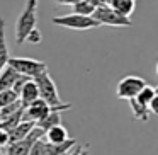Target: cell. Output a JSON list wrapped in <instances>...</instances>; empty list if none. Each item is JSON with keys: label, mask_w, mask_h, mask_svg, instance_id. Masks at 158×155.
Masks as SVG:
<instances>
[{"label": "cell", "mask_w": 158, "mask_h": 155, "mask_svg": "<svg viewBox=\"0 0 158 155\" xmlns=\"http://www.w3.org/2000/svg\"><path fill=\"white\" fill-rule=\"evenodd\" d=\"M38 85V92H39V99H43L49 107L51 111H68L72 109L73 104L72 102H63L60 99V94H58V87H56L55 80L51 79L49 72L46 73H41V75L34 77L32 79Z\"/></svg>", "instance_id": "obj_1"}, {"label": "cell", "mask_w": 158, "mask_h": 155, "mask_svg": "<svg viewBox=\"0 0 158 155\" xmlns=\"http://www.w3.org/2000/svg\"><path fill=\"white\" fill-rule=\"evenodd\" d=\"M38 0H27L24 11L15 21V41L17 45L26 43L27 34L34 28H38Z\"/></svg>", "instance_id": "obj_2"}, {"label": "cell", "mask_w": 158, "mask_h": 155, "mask_svg": "<svg viewBox=\"0 0 158 155\" xmlns=\"http://www.w3.org/2000/svg\"><path fill=\"white\" fill-rule=\"evenodd\" d=\"M7 65H10L19 75L29 77V79H34V77L48 72V63L39 62V60H34V58H21V56H15V58H9Z\"/></svg>", "instance_id": "obj_3"}, {"label": "cell", "mask_w": 158, "mask_h": 155, "mask_svg": "<svg viewBox=\"0 0 158 155\" xmlns=\"http://www.w3.org/2000/svg\"><path fill=\"white\" fill-rule=\"evenodd\" d=\"M92 17L99 22L100 26H112V28H131L133 22L129 17L117 14L114 9H110L107 4L97 5L95 11L92 12Z\"/></svg>", "instance_id": "obj_4"}, {"label": "cell", "mask_w": 158, "mask_h": 155, "mask_svg": "<svg viewBox=\"0 0 158 155\" xmlns=\"http://www.w3.org/2000/svg\"><path fill=\"white\" fill-rule=\"evenodd\" d=\"M51 22L66 29H73V31H87V29H95L100 26L92 15H80V14L56 15V17L51 19Z\"/></svg>", "instance_id": "obj_5"}, {"label": "cell", "mask_w": 158, "mask_h": 155, "mask_svg": "<svg viewBox=\"0 0 158 155\" xmlns=\"http://www.w3.org/2000/svg\"><path fill=\"white\" fill-rule=\"evenodd\" d=\"M43 136H44V131H43L41 128L34 126L31 130V133H29L24 140L9 143L0 153L2 155H29V150H31L32 143H34L36 140H39V138H43Z\"/></svg>", "instance_id": "obj_6"}, {"label": "cell", "mask_w": 158, "mask_h": 155, "mask_svg": "<svg viewBox=\"0 0 158 155\" xmlns=\"http://www.w3.org/2000/svg\"><path fill=\"white\" fill-rule=\"evenodd\" d=\"M146 85V80L141 79L138 75H127L124 79H121V82L117 84V89H116V96L119 99H126V101H131L138 96L143 87Z\"/></svg>", "instance_id": "obj_7"}, {"label": "cell", "mask_w": 158, "mask_h": 155, "mask_svg": "<svg viewBox=\"0 0 158 155\" xmlns=\"http://www.w3.org/2000/svg\"><path fill=\"white\" fill-rule=\"evenodd\" d=\"M49 111H51V107H49L44 101L36 99L34 102H31L29 106L24 107V118H22V121H34V123H38L43 118L48 116Z\"/></svg>", "instance_id": "obj_8"}, {"label": "cell", "mask_w": 158, "mask_h": 155, "mask_svg": "<svg viewBox=\"0 0 158 155\" xmlns=\"http://www.w3.org/2000/svg\"><path fill=\"white\" fill-rule=\"evenodd\" d=\"M36 99H39V92H38V85L32 79H29L24 85L19 90V101H21L22 106H29L31 102H34Z\"/></svg>", "instance_id": "obj_9"}, {"label": "cell", "mask_w": 158, "mask_h": 155, "mask_svg": "<svg viewBox=\"0 0 158 155\" xmlns=\"http://www.w3.org/2000/svg\"><path fill=\"white\" fill-rule=\"evenodd\" d=\"M34 126H36L34 121H21L17 126H14L10 131H7V133H9V143H12V141H19V140H24V138L31 133V130Z\"/></svg>", "instance_id": "obj_10"}, {"label": "cell", "mask_w": 158, "mask_h": 155, "mask_svg": "<svg viewBox=\"0 0 158 155\" xmlns=\"http://www.w3.org/2000/svg\"><path fill=\"white\" fill-rule=\"evenodd\" d=\"M44 138L48 143H53V145H56V143H63V141H66L68 140V130H66L63 124H56V126H53V128H49L48 131H44Z\"/></svg>", "instance_id": "obj_11"}, {"label": "cell", "mask_w": 158, "mask_h": 155, "mask_svg": "<svg viewBox=\"0 0 158 155\" xmlns=\"http://www.w3.org/2000/svg\"><path fill=\"white\" fill-rule=\"evenodd\" d=\"M17 77L19 73L10 65H5L2 68V72H0V92L2 90H12V85L17 80Z\"/></svg>", "instance_id": "obj_12"}, {"label": "cell", "mask_w": 158, "mask_h": 155, "mask_svg": "<svg viewBox=\"0 0 158 155\" xmlns=\"http://www.w3.org/2000/svg\"><path fill=\"white\" fill-rule=\"evenodd\" d=\"M110 9L117 12V14L124 15V17H129L131 14L134 12V7H136V0H109Z\"/></svg>", "instance_id": "obj_13"}, {"label": "cell", "mask_w": 158, "mask_h": 155, "mask_svg": "<svg viewBox=\"0 0 158 155\" xmlns=\"http://www.w3.org/2000/svg\"><path fill=\"white\" fill-rule=\"evenodd\" d=\"M75 145H77L75 138H68L66 141H63V143H56V145L48 143V141H46V150H48L49 155H68V152L72 150Z\"/></svg>", "instance_id": "obj_14"}, {"label": "cell", "mask_w": 158, "mask_h": 155, "mask_svg": "<svg viewBox=\"0 0 158 155\" xmlns=\"http://www.w3.org/2000/svg\"><path fill=\"white\" fill-rule=\"evenodd\" d=\"M9 45L5 39V21L0 17V72L9 62Z\"/></svg>", "instance_id": "obj_15"}, {"label": "cell", "mask_w": 158, "mask_h": 155, "mask_svg": "<svg viewBox=\"0 0 158 155\" xmlns=\"http://www.w3.org/2000/svg\"><path fill=\"white\" fill-rule=\"evenodd\" d=\"M56 124H61V111H49L48 116L43 118L41 121H38L36 126L41 128L43 131H48L49 128L56 126Z\"/></svg>", "instance_id": "obj_16"}, {"label": "cell", "mask_w": 158, "mask_h": 155, "mask_svg": "<svg viewBox=\"0 0 158 155\" xmlns=\"http://www.w3.org/2000/svg\"><path fill=\"white\" fill-rule=\"evenodd\" d=\"M158 94H156V87H151V85H144L143 89L138 92V96L134 97V101H136L138 104H141V106H144V107H148V104L151 102V99L153 97H156ZM150 111V109H148Z\"/></svg>", "instance_id": "obj_17"}, {"label": "cell", "mask_w": 158, "mask_h": 155, "mask_svg": "<svg viewBox=\"0 0 158 155\" xmlns=\"http://www.w3.org/2000/svg\"><path fill=\"white\" fill-rule=\"evenodd\" d=\"M73 7V14H80V15H92V12L95 11V5L90 2V0H77Z\"/></svg>", "instance_id": "obj_18"}, {"label": "cell", "mask_w": 158, "mask_h": 155, "mask_svg": "<svg viewBox=\"0 0 158 155\" xmlns=\"http://www.w3.org/2000/svg\"><path fill=\"white\" fill-rule=\"evenodd\" d=\"M129 106H131V111H133L134 119H141V121H148V119H150V114H151V113L148 111V107L138 104L134 99L129 101Z\"/></svg>", "instance_id": "obj_19"}, {"label": "cell", "mask_w": 158, "mask_h": 155, "mask_svg": "<svg viewBox=\"0 0 158 155\" xmlns=\"http://www.w3.org/2000/svg\"><path fill=\"white\" fill-rule=\"evenodd\" d=\"M15 101H19V96L14 90H2L0 92V109L9 106V104H12V102H15Z\"/></svg>", "instance_id": "obj_20"}, {"label": "cell", "mask_w": 158, "mask_h": 155, "mask_svg": "<svg viewBox=\"0 0 158 155\" xmlns=\"http://www.w3.org/2000/svg\"><path fill=\"white\" fill-rule=\"evenodd\" d=\"M29 155H49L48 150H46V141L44 138H39L32 143L31 150H29Z\"/></svg>", "instance_id": "obj_21"}, {"label": "cell", "mask_w": 158, "mask_h": 155, "mask_svg": "<svg viewBox=\"0 0 158 155\" xmlns=\"http://www.w3.org/2000/svg\"><path fill=\"white\" fill-rule=\"evenodd\" d=\"M26 41H27V43H31V45H39V43L43 41V34H41V31H39L38 28H34V29H32V31L27 34Z\"/></svg>", "instance_id": "obj_22"}, {"label": "cell", "mask_w": 158, "mask_h": 155, "mask_svg": "<svg viewBox=\"0 0 158 155\" xmlns=\"http://www.w3.org/2000/svg\"><path fill=\"white\" fill-rule=\"evenodd\" d=\"M7 145H9V133L4 130H0V152L4 150Z\"/></svg>", "instance_id": "obj_23"}, {"label": "cell", "mask_w": 158, "mask_h": 155, "mask_svg": "<svg viewBox=\"0 0 158 155\" xmlns=\"http://www.w3.org/2000/svg\"><path fill=\"white\" fill-rule=\"evenodd\" d=\"M70 155H90V153H89V148H87V145H85V147H78V145H77V148H75V150H73Z\"/></svg>", "instance_id": "obj_24"}, {"label": "cell", "mask_w": 158, "mask_h": 155, "mask_svg": "<svg viewBox=\"0 0 158 155\" xmlns=\"http://www.w3.org/2000/svg\"><path fill=\"white\" fill-rule=\"evenodd\" d=\"M58 4H63V5H73L77 0H56Z\"/></svg>", "instance_id": "obj_25"}, {"label": "cell", "mask_w": 158, "mask_h": 155, "mask_svg": "<svg viewBox=\"0 0 158 155\" xmlns=\"http://www.w3.org/2000/svg\"><path fill=\"white\" fill-rule=\"evenodd\" d=\"M90 2H92V4H94V5H95V7H97V5H102L104 2H106V0H90Z\"/></svg>", "instance_id": "obj_26"}, {"label": "cell", "mask_w": 158, "mask_h": 155, "mask_svg": "<svg viewBox=\"0 0 158 155\" xmlns=\"http://www.w3.org/2000/svg\"><path fill=\"white\" fill-rule=\"evenodd\" d=\"M0 155H2V153H0Z\"/></svg>", "instance_id": "obj_27"}]
</instances>
